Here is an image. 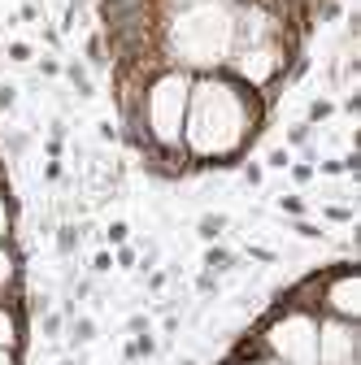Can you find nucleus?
Listing matches in <instances>:
<instances>
[{"instance_id":"obj_19","label":"nucleus","mask_w":361,"mask_h":365,"mask_svg":"<svg viewBox=\"0 0 361 365\" xmlns=\"http://www.w3.org/2000/svg\"><path fill=\"white\" fill-rule=\"evenodd\" d=\"M279 209H283L288 217H305V209H309V205H305L296 192H288V196H279Z\"/></svg>"},{"instance_id":"obj_24","label":"nucleus","mask_w":361,"mask_h":365,"mask_svg":"<svg viewBox=\"0 0 361 365\" xmlns=\"http://www.w3.org/2000/svg\"><path fill=\"white\" fill-rule=\"evenodd\" d=\"M18 105V87H9V83H0V113H9Z\"/></svg>"},{"instance_id":"obj_31","label":"nucleus","mask_w":361,"mask_h":365,"mask_svg":"<svg viewBox=\"0 0 361 365\" xmlns=\"http://www.w3.org/2000/svg\"><path fill=\"white\" fill-rule=\"evenodd\" d=\"M126 331H131V335H140V331H148V317H144V313H135L131 322H126Z\"/></svg>"},{"instance_id":"obj_20","label":"nucleus","mask_w":361,"mask_h":365,"mask_svg":"<svg viewBox=\"0 0 361 365\" xmlns=\"http://www.w3.org/2000/svg\"><path fill=\"white\" fill-rule=\"evenodd\" d=\"M292 231H296L300 240H327L322 226H313V222H305V217H296V222H292Z\"/></svg>"},{"instance_id":"obj_6","label":"nucleus","mask_w":361,"mask_h":365,"mask_svg":"<svg viewBox=\"0 0 361 365\" xmlns=\"http://www.w3.org/2000/svg\"><path fill=\"white\" fill-rule=\"evenodd\" d=\"M22 331H26V313L22 304H9V300H0V348H22Z\"/></svg>"},{"instance_id":"obj_7","label":"nucleus","mask_w":361,"mask_h":365,"mask_svg":"<svg viewBox=\"0 0 361 365\" xmlns=\"http://www.w3.org/2000/svg\"><path fill=\"white\" fill-rule=\"evenodd\" d=\"M61 74L70 78V87L78 91L83 101H92V96H96V83H92V74H87V66H83V61H66V66H61Z\"/></svg>"},{"instance_id":"obj_29","label":"nucleus","mask_w":361,"mask_h":365,"mask_svg":"<svg viewBox=\"0 0 361 365\" xmlns=\"http://www.w3.org/2000/svg\"><path fill=\"white\" fill-rule=\"evenodd\" d=\"M261 178H265V170H261L257 161H248V165H244V182H248V187H261Z\"/></svg>"},{"instance_id":"obj_16","label":"nucleus","mask_w":361,"mask_h":365,"mask_svg":"<svg viewBox=\"0 0 361 365\" xmlns=\"http://www.w3.org/2000/svg\"><path fill=\"white\" fill-rule=\"evenodd\" d=\"M26 148H31V135H26V130H9V135H5V153H9V157H22Z\"/></svg>"},{"instance_id":"obj_34","label":"nucleus","mask_w":361,"mask_h":365,"mask_svg":"<svg viewBox=\"0 0 361 365\" xmlns=\"http://www.w3.org/2000/svg\"><path fill=\"white\" fill-rule=\"evenodd\" d=\"M235 5H257V0H235Z\"/></svg>"},{"instance_id":"obj_18","label":"nucleus","mask_w":361,"mask_h":365,"mask_svg":"<svg viewBox=\"0 0 361 365\" xmlns=\"http://www.w3.org/2000/svg\"><path fill=\"white\" fill-rule=\"evenodd\" d=\"M5 57L18 61V66H26V61H35V48H31V43H22V39H14L9 48H5Z\"/></svg>"},{"instance_id":"obj_33","label":"nucleus","mask_w":361,"mask_h":365,"mask_svg":"<svg viewBox=\"0 0 361 365\" xmlns=\"http://www.w3.org/2000/svg\"><path fill=\"white\" fill-rule=\"evenodd\" d=\"M0 365H22V356L14 348H0Z\"/></svg>"},{"instance_id":"obj_12","label":"nucleus","mask_w":361,"mask_h":365,"mask_svg":"<svg viewBox=\"0 0 361 365\" xmlns=\"http://www.w3.org/2000/svg\"><path fill=\"white\" fill-rule=\"evenodd\" d=\"M153 352H157V339H153L148 331H140V335L126 344V352H122V356H126V361H140V356H153Z\"/></svg>"},{"instance_id":"obj_23","label":"nucleus","mask_w":361,"mask_h":365,"mask_svg":"<svg viewBox=\"0 0 361 365\" xmlns=\"http://www.w3.org/2000/svg\"><path fill=\"white\" fill-rule=\"evenodd\" d=\"M288 170H292V178L300 182V187H305V182H313V165H309V161H292Z\"/></svg>"},{"instance_id":"obj_2","label":"nucleus","mask_w":361,"mask_h":365,"mask_svg":"<svg viewBox=\"0 0 361 365\" xmlns=\"http://www.w3.org/2000/svg\"><path fill=\"white\" fill-rule=\"evenodd\" d=\"M235 53V0H192L161 18V57L188 74L222 70Z\"/></svg>"},{"instance_id":"obj_25","label":"nucleus","mask_w":361,"mask_h":365,"mask_svg":"<svg viewBox=\"0 0 361 365\" xmlns=\"http://www.w3.org/2000/svg\"><path fill=\"white\" fill-rule=\"evenodd\" d=\"M35 70H39L44 78H57V74H61V61H57V57H39V61H35Z\"/></svg>"},{"instance_id":"obj_17","label":"nucleus","mask_w":361,"mask_h":365,"mask_svg":"<svg viewBox=\"0 0 361 365\" xmlns=\"http://www.w3.org/2000/svg\"><path fill=\"white\" fill-rule=\"evenodd\" d=\"M126 240H131V226H126L122 217L105 226V244H113V248H118V244H126Z\"/></svg>"},{"instance_id":"obj_1","label":"nucleus","mask_w":361,"mask_h":365,"mask_svg":"<svg viewBox=\"0 0 361 365\" xmlns=\"http://www.w3.org/2000/svg\"><path fill=\"white\" fill-rule=\"evenodd\" d=\"M270 105L261 91L244 87L227 70L192 74L188 118H183V153L192 170H227L240 165L248 144L261 135Z\"/></svg>"},{"instance_id":"obj_30","label":"nucleus","mask_w":361,"mask_h":365,"mask_svg":"<svg viewBox=\"0 0 361 365\" xmlns=\"http://www.w3.org/2000/svg\"><path fill=\"white\" fill-rule=\"evenodd\" d=\"M113 269V252H96L92 257V274H109Z\"/></svg>"},{"instance_id":"obj_32","label":"nucleus","mask_w":361,"mask_h":365,"mask_svg":"<svg viewBox=\"0 0 361 365\" xmlns=\"http://www.w3.org/2000/svg\"><path fill=\"white\" fill-rule=\"evenodd\" d=\"M61 174H66V165H61V161H49V165H44V178H49V182H57Z\"/></svg>"},{"instance_id":"obj_22","label":"nucleus","mask_w":361,"mask_h":365,"mask_svg":"<svg viewBox=\"0 0 361 365\" xmlns=\"http://www.w3.org/2000/svg\"><path fill=\"white\" fill-rule=\"evenodd\" d=\"M322 217H331V222H352L357 213H352V205H322Z\"/></svg>"},{"instance_id":"obj_9","label":"nucleus","mask_w":361,"mask_h":365,"mask_svg":"<svg viewBox=\"0 0 361 365\" xmlns=\"http://www.w3.org/2000/svg\"><path fill=\"white\" fill-rule=\"evenodd\" d=\"M240 265V257L231 252V248H222V244H209L205 248V269L209 274H227V269H235Z\"/></svg>"},{"instance_id":"obj_26","label":"nucleus","mask_w":361,"mask_h":365,"mask_svg":"<svg viewBox=\"0 0 361 365\" xmlns=\"http://www.w3.org/2000/svg\"><path fill=\"white\" fill-rule=\"evenodd\" d=\"M96 135H101L105 144H118V140H122V130H118L113 122H96Z\"/></svg>"},{"instance_id":"obj_15","label":"nucleus","mask_w":361,"mask_h":365,"mask_svg":"<svg viewBox=\"0 0 361 365\" xmlns=\"http://www.w3.org/2000/svg\"><path fill=\"white\" fill-rule=\"evenodd\" d=\"M288 144H292V148H313V126H309V122L288 126Z\"/></svg>"},{"instance_id":"obj_14","label":"nucleus","mask_w":361,"mask_h":365,"mask_svg":"<svg viewBox=\"0 0 361 365\" xmlns=\"http://www.w3.org/2000/svg\"><path fill=\"white\" fill-rule=\"evenodd\" d=\"M327 118H335V101H327V96H318L309 105V113H305V122L309 126H318V122H327Z\"/></svg>"},{"instance_id":"obj_21","label":"nucleus","mask_w":361,"mask_h":365,"mask_svg":"<svg viewBox=\"0 0 361 365\" xmlns=\"http://www.w3.org/2000/svg\"><path fill=\"white\" fill-rule=\"evenodd\" d=\"M113 265H122V269H135V265H140V252H135L131 244H118V252H113Z\"/></svg>"},{"instance_id":"obj_11","label":"nucleus","mask_w":361,"mask_h":365,"mask_svg":"<svg viewBox=\"0 0 361 365\" xmlns=\"http://www.w3.org/2000/svg\"><path fill=\"white\" fill-rule=\"evenodd\" d=\"M78 235H83V226H74V222L57 226V252H61V257H74V252H78Z\"/></svg>"},{"instance_id":"obj_10","label":"nucleus","mask_w":361,"mask_h":365,"mask_svg":"<svg viewBox=\"0 0 361 365\" xmlns=\"http://www.w3.org/2000/svg\"><path fill=\"white\" fill-rule=\"evenodd\" d=\"M227 226H231V217H227V213H200V222H196V235H200L205 244H218Z\"/></svg>"},{"instance_id":"obj_5","label":"nucleus","mask_w":361,"mask_h":365,"mask_svg":"<svg viewBox=\"0 0 361 365\" xmlns=\"http://www.w3.org/2000/svg\"><path fill=\"white\" fill-rule=\"evenodd\" d=\"M318 313L344 317V322H361V274L352 261L322 269V309Z\"/></svg>"},{"instance_id":"obj_27","label":"nucleus","mask_w":361,"mask_h":365,"mask_svg":"<svg viewBox=\"0 0 361 365\" xmlns=\"http://www.w3.org/2000/svg\"><path fill=\"white\" fill-rule=\"evenodd\" d=\"M196 292H200V296H213V292H218V274H209V269H205L200 279H196Z\"/></svg>"},{"instance_id":"obj_28","label":"nucleus","mask_w":361,"mask_h":365,"mask_svg":"<svg viewBox=\"0 0 361 365\" xmlns=\"http://www.w3.org/2000/svg\"><path fill=\"white\" fill-rule=\"evenodd\" d=\"M265 165H275V170H288V165H292V153H288V148H275V153L265 157Z\"/></svg>"},{"instance_id":"obj_4","label":"nucleus","mask_w":361,"mask_h":365,"mask_svg":"<svg viewBox=\"0 0 361 365\" xmlns=\"http://www.w3.org/2000/svg\"><path fill=\"white\" fill-rule=\"evenodd\" d=\"M257 335L265 356H275L283 365H318V313L275 304L261 317Z\"/></svg>"},{"instance_id":"obj_8","label":"nucleus","mask_w":361,"mask_h":365,"mask_svg":"<svg viewBox=\"0 0 361 365\" xmlns=\"http://www.w3.org/2000/svg\"><path fill=\"white\" fill-rule=\"evenodd\" d=\"M66 322H70V327H66L70 348H83V344L96 339V322H92V317H78V313H74V317H66Z\"/></svg>"},{"instance_id":"obj_3","label":"nucleus","mask_w":361,"mask_h":365,"mask_svg":"<svg viewBox=\"0 0 361 365\" xmlns=\"http://www.w3.org/2000/svg\"><path fill=\"white\" fill-rule=\"evenodd\" d=\"M188 91H192V74H188V70L161 66V70L148 78V87H144V101H140L135 122H122V126L144 130L153 148H183Z\"/></svg>"},{"instance_id":"obj_13","label":"nucleus","mask_w":361,"mask_h":365,"mask_svg":"<svg viewBox=\"0 0 361 365\" xmlns=\"http://www.w3.org/2000/svg\"><path fill=\"white\" fill-rule=\"evenodd\" d=\"M61 331H66V313H39V335L44 339H61Z\"/></svg>"}]
</instances>
